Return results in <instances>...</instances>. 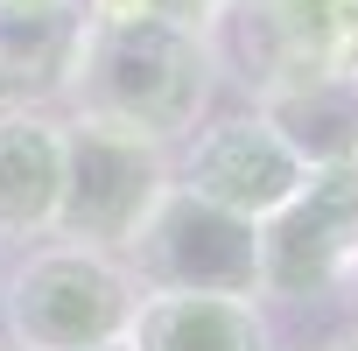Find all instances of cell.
<instances>
[{
  "label": "cell",
  "mask_w": 358,
  "mask_h": 351,
  "mask_svg": "<svg viewBox=\"0 0 358 351\" xmlns=\"http://www.w3.org/2000/svg\"><path fill=\"white\" fill-rule=\"evenodd\" d=\"M351 71H358V43H351Z\"/></svg>",
  "instance_id": "9a60e30c"
},
{
  "label": "cell",
  "mask_w": 358,
  "mask_h": 351,
  "mask_svg": "<svg viewBox=\"0 0 358 351\" xmlns=\"http://www.w3.org/2000/svg\"><path fill=\"white\" fill-rule=\"evenodd\" d=\"M169 183H176L169 148L99 120H64V197L50 232L92 253H127L148 211L169 197Z\"/></svg>",
  "instance_id": "3957f363"
},
{
  "label": "cell",
  "mask_w": 358,
  "mask_h": 351,
  "mask_svg": "<svg viewBox=\"0 0 358 351\" xmlns=\"http://www.w3.org/2000/svg\"><path fill=\"white\" fill-rule=\"evenodd\" d=\"M141 309V281L120 253L92 246H36L8 288H0V330L15 351H106L127 344V323Z\"/></svg>",
  "instance_id": "7a4b0ae2"
},
{
  "label": "cell",
  "mask_w": 358,
  "mask_h": 351,
  "mask_svg": "<svg viewBox=\"0 0 358 351\" xmlns=\"http://www.w3.org/2000/svg\"><path fill=\"white\" fill-rule=\"evenodd\" d=\"M337 351H358V330H351V337H344V344H337Z\"/></svg>",
  "instance_id": "5bb4252c"
},
{
  "label": "cell",
  "mask_w": 358,
  "mask_h": 351,
  "mask_svg": "<svg viewBox=\"0 0 358 351\" xmlns=\"http://www.w3.org/2000/svg\"><path fill=\"white\" fill-rule=\"evenodd\" d=\"M351 288H358V274H351Z\"/></svg>",
  "instance_id": "ac0fdd59"
},
{
  "label": "cell",
  "mask_w": 358,
  "mask_h": 351,
  "mask_svg": "<svg viewBox=\"0 0 358 351\" xmlns=\"http://www.w3.org/2000/svg\"><path fill=\"white\" fill-rule=\"evenodd\" d=\"M358 274V162L309 169L302 190L260 225V295L316 302Z\"/></svg>",
  "instance_id": "8992f818"
},
{
  "label": "cell",
  "mask_w": 358,
  "mask_h": 351,
  "mask_svg": "<svg viewBox=\"0 0 358 351\" xmlns=\"http://www.w3.org/2000/svg\"><path fill=\"white\" fill-rule=\"evenodd\" d=\"M85 0H0V15H78Z\"/></svg>",
  "instance_id": "4fadbf2b"
},
{
  "label": "cell",
  "mask_w": 358,
  "mask_h": 351,
  "mask_svg": "<svg viewBox=\"0 0 358 351\" xmlns=\"http://www.w3.org/2000/svg\"><path fill=\"white\" fill-rule=\"evenodd\" d=\"M85 43L78 15H0V106H50L71 92Z\"/></svg>",
  "instance_id": "8fae6325"
},
{
  "label": "cell",
  "mask_w": 358,
  "mask_h": 351,
  "mask_svg": "<svg viewBox=\"0 0 358 351\" xmlns=\"http://www.w3.org/2000/svg\"><path fill=\"white\" fill-rule=\"evenodd\" d=\"M211 71H225L239 92L267 99L274 85L302 71L351 64L358 43V0H218L197 29Z\"/></svg>",
  "instance_id": "277c9868"
},
{
  "label": "cell",
  "mask_w": 358,
  "mask_h": 351,
  "mask_svg": "<svg viewBox=\"0 0 358 351\" xmlns=\"http://www.w3.org/2000/svg\"><path fill=\"white\" fill-rule=\"evenodd\" d=\"M0 351H15V344H0Z\"/></svg>",
  "instance_id": "e0dca14e"
},
{
  "label": "cell",
  "mask_w": 358,
  "mask_h": 351,
  "mask_svg": "<svg viewBox=\"0 0 358 351\" xmlns=\"http://www.w3.org/2000/svg\"><path fill=\"white\" fill-rule=\"evenodd\" d=\"M253 113H260L309 169L358 162V71H351V64H337V71H302V78L274 85L267 99H253Z\"/></svg>",
  "instance_id": "9c48e42d"
},
{
  "label": "cell",
  "mask_w": 358,
  "mask_h": 351,
  "mask_svg": "<svg viewBox=\"0 0 358 351\" xmlns=\"http://www.w3.org/2000/svg\"><path fill=\"white\" fill-rule=\"evenodd\" d=\"M302 176H309V162L260 113H225V120L190 134L183 162H176V190H190V197H204V204H218L232 218L267 225L302 190Z\"/></svg>",
  "instance_id": "52a82bcc"
},
{
  "label": "cell",
  "mask_w": 358,
  "mask_h": 351,
  "mask_svg": "<svg viewBox=\"0 0 358 351\" xmlns=\"http://www.w3.org/2000/svg\"><path fill=\"white\" fill-rule=\"evenodd\" d=\"M78 120L141 134L155 148L190 141L211 106V57L197 29L176 22H85L71 92Z\"/></svg>",
  "instance_id": "6da1fadb"
},
{
  "label": "cell",
  "mask_w": 358,
  "mask_h": 351,
  "mask_svg": "<svg viewBox=\"0 0 358 351\" xmlns=\"http://www.w3.org/2000/svg\"><path fill=\"white\" fill-rule=\"evenodd\" d=\"M127 351H274L253 295H148L127 323Z\"/></svg>",
  "instance_id": "30bf717a"
},
{
  "label": "cell",
  "mask_w": 358,
  "mask_h": 351,
  "mask_svg": "<svg viewBox=\"0 0 358 351\" xmlns=\"http://www.w3.org/2000/svg\"><path fill=\"white\" fill-rule=\"evenodd\" d=\"M64 197V120L0 106V239H43Z\"/></svg>",
  "instance_id": "ba28073f"
},
{
  "label": "cell",
  "mask_w": 358,
  "mask_h": 351,
  "mask_svg": "<svg viewBox=\"0 0 358 351\" xmlns=\"http://www.w3.org/2000/svg\"><path fill=\"white\" fill-rule=\"evenodd\" d=\"M218 0H85V22H176L204 29Z\"/></svg>",
  "instance_id": "7c38bea8"
},
{
  "label": "cell",
  "mask_w": 358,
  "mask_h": 351,
  "mask_svg": "<svg viewBox=\"0 0 358 351\" xmlns=\"http://www.w3.org/2000/svg\"><path fill=\"white\" fill-rule=\"evenodd\" d=\"M120 260L134 267V281L148 295H253L260 302V225L176 190V183Z\"/></svg>",
  "instance_id": "5b68a950"
},
{
  "label": "cell",
  "mask_w": 358,
  "mask_h": 351,
  "mask_svg": "<svg viewBox=\"0 0 358 351\" xmlns=\"http://www.w3.org/2000/svg\"><path fill=\"white\" fill-rule=\"evenodd\" d=\"M106 351H127V344H106Z\"/></svg>",
  "instance_id": "2e32d148"
}]
</instances>
